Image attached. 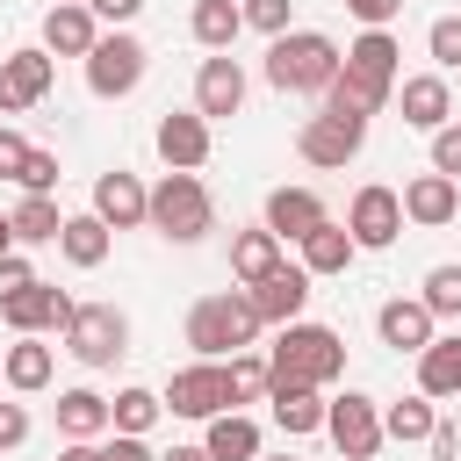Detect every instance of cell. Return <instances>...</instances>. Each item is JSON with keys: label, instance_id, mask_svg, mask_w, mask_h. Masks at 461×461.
<instances>
[{"label": "cell", "instance_id": "f5cc1de1", "mask_svg": "<svg viewBox=\"0 0 461 461\" xmlns=\"http://www.w3.org/2000/svg\"><path fill=\"white\" fill-rule=\"evenodd\" d=\"M259 461H295V454H259Z\"/></svg>", "mask_w": 461, "mask_h": 461}, {"label": "cell", "instance_id": "d4e9b609", "mask_svg": "<svg viewBox=\"0 0 461 461\" xmlns=\"http://www.w3.org/2000/svg\"><path fill=\"white\" fill-rule=\"evenodd\" d=\"M58 432H65V439H101V432H115L108 396H94V389H58Z\"/></svg>", "mask_w": 461, "mask_h": 461}, {"label": "cell", "instance_id": "74e56055", "mask_svg": "<svg viewBox=\"0 0 461 461\" xmlns=\"http://www.w3.org/2000/svg\"><path fill=\"white\" fill-rule=\"evenodd\" d=\"M425 50H432L439 72H461V14H439V22L425 29Z\"/></svg>", "mask_w": 461, "mask_h": 461}, {"label": "cell", "instance_id": "6da1fadb", "mask_svg": "<svg viewBox=\"0 0 461 461\" xmlns=\"http://www.w3.org/2000/svg\"><path fill=\"white\" fill-rule=\"evenodd\" d=\"M267 367H274V382L281 389H331L339 375H346V339L331 331V324H281V339L267 346Z\"/></svg>", "mask_w": 461, "mask_h": 461}, {"label": "cell", "instance_id": "1f68e13d", "mask_svg": "<svg viewBox=\"0 0 461 461\" xmlns=\"http://www.w3.org/2000/svg\"><path fill=\"white\" fill-rule=\"evenodd\" d=\"M353 252H360V245H353L346 223H317V230L303 238V267H310V274H346Z\"/></svg>", "mask_w": 461, "mask_h": 461}, {"label": "cell", "instance_id": "7a4b0ae2", "mask_svg": "<svg viewBox=\"0 0 461 461\" xmlns=\"http://www.w3.org/2000/svg\"><path fill=\"white\" fill-rule=\"evenodd\" d=\"M339 65H346V50L324 29H281V36H267V86H281V94H324L339 79Z\"/></svg>", "mask_w": 461, "mask_h": 461}, {"label": "cell", "instance_id": "f546056e", "mask_svg": "<svg viewBox=\"0 0 461 461\" xmlns=\"http://www.w3.org/2000/svg\"><path fill=\"white\" fill-rule=\"evenodd\" d=\"M7 223H14V245H58V230H65V209H58L50 194H22V202L7 209Z\"/></svg>", "mask_w": 461, "mask_h": 461}, {"label": "cell", "instance_id": "4fadbf2b", "mask_svg": "<svg viewBox=\"0 0 461 461\" xmlns=\"http://www.w3.org/2000/svg\"><path fill=\"white\" fill-rule=\"evenodd\" d=\"M50 79H58V58H50L43 43H29V50H7V58H0V115H22V108H36V101L50 94Z\"/></svg>", "mask_w": 461, "mask_h": 461}, {"label": "cell", "instance_id": "b9f144b4", "mask_svg": "<svg viewBox=\"0 0 461 461\" xmlns=\"http://www.w3.org/2000/svg\"><path fill=\"white\" fill-rule=\"evenodd\" d=\"M346 14H353L360 29H389V22L403 14V0H346Z\"/></svg>", "mask_w": 461, "mask_h": 461}, {"label": "cell", "instance_id": "f6af8a7d", "mask_svg": "<svg viewBox=\"0 0 461 461\" xmlns=\"http://www.w3.org/2000/svg\"><path fill=\"white\" fill-rule=\"evenodd\" d=\"M101 461H158V454L144 447V432H115V439L101 447Z\"/></svg>", "mask_w": 461, "mask_h": 461}, {"label": "cell", "instance_id": "836d02e7", "mask_svg": "<svg viewBox=\"0 0 461 461\" xmlns=\"http://www.w3.org/2000/svg\"><path fill=\"white\" fill-rule=\"evenodd\" d=\"M223 367H230V403H267V389H274V367H267V353H259V346L230 353Z\"/></svg>", "mask_w": 461, "mask_h": 461}, {"label": "cell", "instance_id": "e575fe53", "mask_svg": "<svg viewBox=\"0 0 461 461\" xmlns=\"http://www.w3.org/2000/svg\"><path fill=\"white\" fill-rule=\"evenodd\" d=\"M158 411H166V396H158V389H137V382L108 396V418H115V432H151V425H158Z\"/></svg>", "mask_w": 461, "mask_h": 461}, {"label": "cell", "instance_id": "8fae6325", "mask_svg": "<svg viewBox=\"0 0 461 461\" xmlns=\"http://www.w3.org/2000/svg\"><path fill=\"white\" fill-rule=\"evenodd\" d=\"M151 144H158L166 173H202L209 166V115L202 108H166L158 130H151Z\"/></svg>", "mask_w": 461, "mask_h": 461}, {"label": "cell", "instance_id": "11a10c76", "mask_svg": "<svg viewBox=\"0 0 461 461\" xmlns=\"http://www.w3.org/2000/svg\"><path fill=\"white\" fill-rule=\"evenodd\" d=\"M454 223H461V216H454Z\"/></svg>", "mask_w": 461, "mask_h": 461}, {"label": "cell", "instance_id": "2e32d148", "mask_svg": "<svg viewBox=\"0 0 461 461\" xmlns=\"http://www.w3.org/2000/svg\"><path fill=\"white\" fill-rule=\"evenodd\" d=\"M194 108H202L209 122H223V115L245 108V65H238L230 50H209V58H202V72H194Z\"/></svg>", "mask_w": 461, "mask_h": 461}, {"label": "cell", "instance_id": "bcb514c9", "mask_svg": "<svg viewBox=\"0 0 461 461\" xmlns=\"http://www.w3.org/2000/svg\"><path fill=\"white\" fill-rule=\"evenodd\" d=\"M36 281V267L22 259V252H0V295H14V288H29Z\"/></svg>", "mask_w": 461, "mask_h": 461}, {"label": "cell", "instance_id": "ba28073f", "mask_svg": "<svg viewBox=\"0 0 461 461\" xmlns=\"http://www.w3.org/2000/svg\"><path fill=\"white\" fill-rule=\"evenodd\" d=\"M324 432H331V447L346 454V461H375L382 454V403L375 396H360V389H346V396H331V411H324Z\"/></svg>", "mask_w": 461, "mask_h": 461}, {"label": "cell", "instance_id": "c3c4849f", "mask_svg": "<svg viewBox=\"0 0 461 461\" xmlns=\"http://www.w3.org/2000/svg\"><path fill=\"white\" fill-rule=\"evenodd\" d=\"M425 447H432V461H461V425H447V418H439Z\"/></svg>", "mask_w": 461, "mask_h": 461}, {"label": "cell", "instance_id": "681fc988", "mask_svg": "<svg viewBox=\"0 0 461 461\" xmlns=\"http://www.w3.org/2000/svg\"><path fill=\"white\" fill-rule=\"evenodd\" d=\"M58 461H101V439H65V454Z\"/></svg>", "mask_w": 461, "mask_h": 461}, {"label": "cell", "instance_id": "52a82bcc", "mask_svg": "<svg viewBox=\"0 0 461 461\" xmlns=\"http://www.w3.org/2000/svg\"><path fill=\"white\" fill-rule=\"evenodd\" d=\"M166 411H173V418H202V425H209L216 411H238V403H230V367H223V360H187V367L166 382Z\"/></svg>", "mask_w": 461, "mask_h": 461}, {"label": "cell", "instance_id": "5bb4252c", "mask_svg": "<svg viewBox=\"0 0 461 461\" xmlns=\"http://www.w3.org/2000/svg\"><path fill=\"white\" fill-rule=\"evenodd\" d=\"M94 216H101L108 230H137V223H151V187H144L137 173L108 166V173L94 180Z\"/></svg>", "mask_w": 461, "mask_h": 461}, {"label": "cell", "instance_id": "ee69618b", "mask_svg": "<svg viewBox=\"0 0 461 461\" xmlns=\"http://www.w3.org/2000/svg\"><path fill=\"white\" fill-rule=\"evenodd\" d=\"M22 158H29V137L0 122V180H14V173H22Z\"/></svg>", "mask_w": 461, "mask_h": 461}, {"label": "cell", "instance_id": "8d00e7d4", "mask_svg": "<svg viewBox=\"0 0 461 461\" xmlns=\"http://www.w3.org/2000/svg\"><path fill=\"white\" fill-rule=\"evenodd\" d=\"M425 310L432 317H461V267H432L425 274Z\"/></svg>", "mask_w": 461, "mask_h": 461}, {"label": "cell", "instance_id": "f907efd6", "mask_svg": "<svg viewBox=\"0 0 461 461\" xmlns=\"http://www.w3.org/2000/svg\"><path fill=\"white\" fill-rule=\"evenodd\" d=\"M158 461H209V447H173V454H158Z\"/></svg>", "mask_w": 461, "mask_h": 461}, {"label": "cell", "instance_id": "d6a6232c", "mask_svg": "<svg viewBox=\"0 0 461 461\" xmlns=\"http://www.w3.org/2000/svg\"><path fill=\"white\" fill-rule=\"evenodd\" d=\"M432 425H439V411H432V396L418 389V396H396V403H382V432L389 439H432Z\"/></svg>", "mask_w": 461, "mask_h": 461}, {"label": "cell", "instance_id": "4316f807", "mask_svg": "<svg viewBox=\"0 0 461 461\" xmlns=\"http://www.w3.org/2000/svg\"><path fill=\"white\" fill-rule=\"evenodd\" d=\"M202 447H209V461H259V425L245 411H216Z\"/></svg>", "mask_w": 461, "mask_h": 461}, {"label": "cell", "instance_id": "db71d44e", "mask_svg": "<svg viewBox=\"0 0 461 461\" xmlns=\"http://www.w3.org/2000/svg\"><path fill=\"white\" fill-rule=\"evenodd\" d=\"M0 382H7V375H0Z\"/></svg>", "mask_w": 461, "mask_h": 461}, {"label": "cell", "instance_id": "7bdbcfd3", "mask_svg": "<svg viewBox=\"0 0 461 461\" xmlns=\"http://www.w3.org/2000/svg\"><path fill=\"white\" fill-rule=\"evenodd\" d=\"M22 439H29V411H22V403H7V396H0V454H14V447H22Z\"/></svg>", "mask_w": 461, "mask_h": 461}, {"label": "cell", "instance_id": "30bf717a", "mask_svg": "<svg viewBox=\"0 0 461 461\" xmlns=\"http://www.w3.org/2000/svg\"><path fill=\"white\" fill-rule=\"evenodd\" d=\"M72 310H79V303H72L58 281H43V274H36L29 288L0 295V324H7L14 339H22V331H65V324H72Z\"/></svg>", "mask_w": 461, "mask_h": 461}, {"label": "cell", "instance_id": "816d5d0a", "mask_svg": "<svg viewBox=\"0 0 461 461\" xmlns=\"http://www.w3.org/2000/svg\"><path fill=\"white\" fill-rule=\"evenodd\" d=\"M0 252H14V223L7 216H0Z\"/></svg>", "mask_w": 461, "mask_h": 461}, {"label": "cell", "instance_id": "8992f818", "mask_svg": "<svg viewBox=\"0 0 461 461\" xmlns=\"http://www.w3.org/2000/svg\"><path fill=\"white\" fill-rule=\"evenodd\" d=\"M65 353H72L79 367H115V360L130 353V317H122L115 303H79L72 324H65Z\"/></svg>", "mask_w": 461, "mask_h": 461}, {"label": "cell", "instance_id": "5b68a950", "mask_svg": "<svg viewBox=\"0 0 461 461\" xmlns=\"http://www.w3.org/2000/svg\"><path fill=\"white\" fill-rule=\"evenodd\" d=\"M79 65H86V94H101V101H122V94H137V86H144V65H151V50H144L130 29H101V43H94Z\"/></svg>", "mask_w": 461, "mask_h": 461}, {"label": "cell", "instance_id": "ab89813d", "mask_svg": "<svg viewBox=\"0 0 461 461\" xmlns=\"http://www.w3.org/2000/svg\"><path fill=\"white\" fill-rule=\"evenodd\" d=\"M238 7H245V29H259V36H281L295 14V0H238Z\"/></svg>", "mask_w": 461, "mask_h": 461}, {"label": "cell", "instance_id": "603a6c76", "mask_svg": "<svg viewBox=\"0 0 461 461\" xmlns=\"http://www.w3.org/2000/svg\"><path fill=\"white\" fill-rule=\"evenodd\" d=\"M0 375H7V389H14V396H36V389H50L58 353L43 346V331H22V339L0 353Z\"/></svg>", "mask_w": 461, "mask_h": 461}, {"label": "cell", "instance_id": "d6986e66", "mask_svg": "<svg viewBox=\"0 0 461 461\" xmlns=\"http://www.w3.org/2000/svg\"><path fill=\"white\" fill-rule=\"evenodd\" d=\"M101 43V14L86 7V0H50V14H43V50L50 58H86Z\"/></svg>", "mask_w": 461, "mask_h": 461}, {"label": "cell", "instance_id": "d590c367", "mask_svg": "<svg viewBox=\"0 0 461 461\" xmlns=\"http://www.w3.org/2000/svg\"><path fill=\"white\" fill-rule=\"evenodd\" d=\"M396 36L389 29H360L353 43H346V65H360V72H375V79H396Z\"/></svg>", "mask_w": 461, "mask_h": 461}, {"label": "cell", "instance_id": "e0dca14e", "mask_svg": "<svg viewBox=\"0 0 461 461\" xmlns=\"http://www.w3.org/2000/svg\"><path fill=\"white\" fill-rule=\"evenodd\" d=\"M389 101H396V79H375V72H360V65H339V79L324 86V115H353V122L382 115Z\"/></svg>", "mask_w": 461, "mask_h": 461}, {"label": "cell", "instance_id": "ac0fdd59", "mask_svg": "<svg viewBox=\"0 0 461 461\" xmlns=\"http://www.w3.org/2000/svg\"><path fill=\"white\" fill-rule=\"evenodd\" d=\"M310 281H317L310 267H288V259H281V267H274L267 281H252L245 295H252L259 324H295V317H303V303H310Z\"/></svg>", "mask_w": 461, "mask_h": 461}, {"label": "cell", "instance_id": "9a60e30c", "mask_svg": "<svg viewBox=\"0 0 461 461\" xmlns=\"http://www.w3.org/2000/svg\"><path fill=\"white\" fill-rule=\"evenodd\" d=\"M375 331H382V346H396V353H425L432 339H439V317L425 310V295H389L382 310H375Z\"/></svg>", "mask_w": 461, "mask_h": 461}, {"label": "cell", "instance_id": "cb8c5ba5", "mask_svg": "<svg viewBox=\"0 0 461 461\" xmlns=\"http://www.w3.org/2000/svg\"><path fill=\"white\" fill-rule=\"evenodd\" d=\"M274 267H281V238H274L267 223H259V230H238V238H230V281H238V288L267 281Z\"/></svg>", "mask_w": 461, "mask_h": 461}, {"label": "cell", "instance_id": "9c48e42d", "mask_svg": "<svg viewBox=\"0 0 461 461\" xmlns=\"http://www.w3.org/2000/svg\"><path fill=\"white\" fill-rule=\"evenodd\" d=\"M346 230H353V245H360V252H389V245H396V230H403V194H396V187H382V180L353 187V202H346Z\"/></svg>", "mask_w": 461, "mask_h": 461}, {"label": "cell", "instance_id": "3957f363", "mask_svg": "<svg viewBox=\"0 0 461 461\" xmlns=\"http://www.w3.org/2000/svg\"><path fill=\"white\" fill-rule=\"evenodd\" d=\"M252 339H259V310H252L245 288L202 295V303L187 310V346H194L202 360H230V353H245Z\"/></svg>", "mask_w": 461, "mask_h": 461}, {"label": "cell", "instance_id": "4dcf8cb0", "mask_svg": "<svg viewBox=\"0 0 461 461\" xmlns=\"http://www.w3.org/2000/svg\"><path fill=\"white\" fill-rule=\"evenodd\" d=\"M187 29H194V43H202V50H230V43H238V29H245V7H238V0H194Z\"/></svg>", "mask_w": 461, "mask_h": 461}, {"label": "cell", "instance_id": "7402d4cb", "mask_svg": "<svg viewBox=\"0 0 461 461\" xmlns=\"http://www.w3.org/2000/svg\"><path fill=\"white\" fill-rule=\"evenodd\" d=\"M396 101H403V122L411 130H447L454 122V94H447V72H411L403 86H396Z\"/></svg>", "mask_w": 461, "mask_h": 461}, {"label": "cell", "instance_id": "277c9868", "mask_svg": "<svg viewBox=\"0 0 461 461\" xmlns=\"http://www.w3.org/2000/svg\"><path fill=\"white\" fill-rule=\"evenodd\" d=\"M151 230L173 238V245H194V238L216 230V202H209L202 173H166V180L151 187Z\"/></svg>", "mask_w": 461, "mask_h": 461}, {"label": "cell", "instance_id": "7dc6e473", "mask_svg": "<svg viewBox=\"0 0 461 461\" xmlns=\"http://www.w3.org/2000/svg\"><path fill=\"white\" fill-rule=\"evenodd\" d=\"M86 7H94V14L108 22V29H130V22L144 14V0H86Z\"/></svg>", "mask_w": 461, "mask_h": 461}, {"label": "cell", "instance_id": "7c38bea8", "mask_svg": "<svg viewBox=\"0 0 461 461\" xmlns=\"http://www.w3.org/2000/svg\"><path fill=\"white\" fill-rule=\"evenodd\" d=\"M360 144H367V122H353V115H310V122L295 130V151H303L310 166H324V173L353 166Z\"/></svg>", "mask_w": 461, "mask_h": 461}, {"label": "cell", "instance_id": "44dd1931", "mask_svg": "<svg viewBox=\"0 0 461 461\" xmlns=\"http://www.w3.org/2000/svg\"><path fill=\"white\" fill-rule=\"evenodd\" d=\"M317 223H331L324 194H310V187H274V194H267V230H274L281 245H303Z\"/></svg>", "mask_w": 461, "mask_h": 461}, {"label": "cell", "instance_id": "60d3db41", "mask_svg": "<svg viewBox=\"0 0 461 461\" xmlns=\"http://www.w3.org/2000/svg\"><path fill=\"white\" fill-rule=\"evenodd\" d=\"M432 173H447V180H461V122H447V130H432Z\"/></svg>", "mask_w": 461, "mask_h": 461}, {"label": "cell", "instance_id": "f1b7e54d", "mask_svg": "<svg viewBox=\"0 0 461 461\" xmlns=\"http://www.w3.org/2000/svg\"><path fill=\"white\" fill-rule=\"evenodd\" d=\"M418 389L439 403V396H461V331L454 339H432L418 353Z\"/></svg>", "mask_w": 461, "mask_h": 461}, {"label": "cell", "instance_id": "f35d334b", "mask_svg": "<svg viewBox=\"0 0 461 461\" xmlns=\"http://www.w3.org/2000/svg\"><path fill=\"white\" fill-rule=\"evenodd\" d=\"M14 187H22V194H50V187H58V151H43V144H29V158H22V173H14Z\"/></svg>", "mask_w": 461, "mask_h": 461}, {"label": "cell", "instance_id": "484cf974", "mask_svg": "<svg viewBox=\"0 0 461 461\" xmlns=\"http://www.w3.org/2000/svg\"><path fill=\"white\" fill-rule=\"evenodd\" d=\"M267 403H274V425H281L288 439L324 432V411H331V403H324V389H281V382L267 389Z\"/></svg>", "mask_w": 461, "mask_h": 461}, {"label": "cell", "instance_id": "ffe728a7", "mask_svg": "<svg viewBox=\"0 0 461 461\" xmlns=\"http://www.w3.org/2000/svg\"><path fill=\"white\" fill-rule=\"evenodd\" d=\"M454 216H461V180H447V173H418V180H403V223L439 230V223H454Z\"/></svg>", "mask_w": 461, "mask_h": 461}, {"label": "cell", "instance_id": "83f0119b", "mask_svg": "<svg viewBox=\"0 0 461 461\" xmlns=\"http://www.w3.org/2000/svg\"><path fill=\"white\" fill-rule=\"evenodd\" d=\"M108 245H115V230H108L94 209L65 216V230H58V252H65L72 267H101V259H108Z\"/></svg>", "mask_w": 461, "mask_h": 461}]
</instances>
